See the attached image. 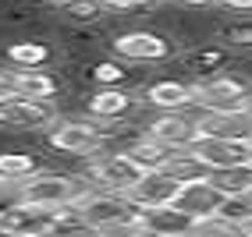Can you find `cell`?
<instances>
[{
  "instance_id": "ba28073f",
  "label": "cell",
  "mask_w": 252,
  "mask_h": 237,
  "mask_svg": "<svg viewBox=\"0 0 252 237\" xmlns=\"http://www.w3.org/2000/svg\"><path fill=\"white\" fill-rule=\"evenodd\" d=\"M46 142L57 152H64V156H93V152L107 145L103 134L96 131L93 117H86V121H61L57 128H50Z\"/></svg>"
},
{
  "instance_id": "8fae6325",
  "label": "cell",
  "mask_w": 252,
  "mask_h": 237,
  "mask_svg": "<svg viewBox=\"0 0 252 237\" xmlns=\"http://www.w3.org/2000/svg\"><path fill=\"white\" fill-rule=\"evenodd\" d=\"M220 202H224V191L210 181V174H203V177H189V181L178 188V195H174V206L185 209V212H192L195 219L213 216L217 209H220Z\"/></svg>"
},
{
  "instance_id": "5b68a950",
  "label": "cell",
  "mask_w": 252,
  "mask_h": 237,
  "mask_svg": "<svg viewBox=\"0 0 252 237\" xmlns=\"http://www.w3.org/2000/svg\"><path fill=\"white\" fill-rule=\"evenodd\" d=\"M189 152L199 159L203 170H224V166H234V163H245L252 159V142L245 138H227V134H206L199 131V138L189 145Z\"/></svg>"
},
{
  "instance_id": "ac0fdd59",
  "label": "cell",
  "mask_w": 252,
  "mask_h": 237,
  "mask_svg": "<svg viewBox=\"0 0 252 237\" xmlns=\"http://www.w3.org/2000/svg\"><path fill=\"white\" fill-rule=\"evenodd\" d=\"M14 81V92L18 96H32V99H57V78L46 75L43 67H18V71L11 75Z\"/></svg>"
},
{
  "instance_id": "7c38bea8",
  "label": "cell",
  "mask_w": 252,
  "mask_h": 237,
  "mask_svg": "<svg viewBox=\"0 0 252 237\" xmlns=\"http://www.w3.org/2000/svg\"><path fill=\"white\" fill-rule=\"evenodd\" d=\"M146 134L174 145V149H189L199 138V117H185L181 110H160V117H153L146 128Z\"/></svg>"
},
{
  "instance_id": "f546056e",
  "label": "cell",
  "mask_w": 252,
  "mask_h": 237,
  "mask_svg": "<svg viewBox=\"0 0 252 237\" xmlns=\"http://www.w3.org/2000/svg\"><path fill=\"white\" fill-rule=\"evenodd\" d=\"M249 121H252V106H249Z\"/></svg>"
},
{
  "instance_id": "d4e9b609",
  "label": "cell",
  "mask_w": 252,
  "mask_h": 237,
  "mask_svg": "<svg viewBox=\"0 0 252 237\" xmlns=\"http://www.w3.org/2000/svg\"><path fill=\"white\" fill-rule=\"evenodd\" d=\"M107 4V11H121V14H131V11H142V7H149L153 0H103Z\"/></svg>"
},
{
  "instance_id": "9a60e30c",
  "label": "cell",
  "mask_w": 252,
  "mask_h": 237,
  "mask_svg": "<svg viewBox=\"0 0 252 237\" xmlns=\"http://www.w3.org/2000/svg\"><path fill=\"white\" fill-rule=\"evenodd\" d=\"M227 64H231V53H227L224 43H206V46H195V50L185 53V71H189L195 81L220 75Z\"/></svg>"
},
{
  "instance_id": "277c9868",
  "label": "cell",
  "mask_w": 252,
  "mask_h": 237,
  "mask_svg": "<svg viewBox=\"0 0 252 237\" xmlns=\"http://www.w3.org/2000/svg\"><path fill=\"white\" fill-rule=\"evenodd\" d=\"M89 181H93V188H110V191H125L135 184L146 170L128 156V149H117V152H93L89 156Z\"/></svg>"
},
{
  "instance_id": "83f0119b",
  "label": "cell",
  "mask_w": 252,
  "mask_h": 237,
  "mask_svg": "<svg viewBox=\"0 0 252 237\" xmlns=\"http://www.w3.org/2000/svg\"><path fill=\"white\" fill-rule=\"evenodd\" d=\"M7 96H14V81H11V75H0V99H7Z\"/></svg>"
},
{
  "instance_id": "6da1fadb",
  "label": "cell",
  "mask_w": 252,
  "mask_h": 237,
  "mask_svg": "<svg viewBox=\"0 0 252 237\" xmlns=\"http://www.w3.org/2000/svg\"><path fill=\"white\" fill-rule=\"evenodd\" d=\"M78 212L86 219V227L93 230H139V206L131 202L125 191H110V188H89L78 202Z\"/></svg>"
},
{
  "instance_id": "2e32d148",
  "label": "cell",
  "mask_w": 252,
  "mask_h": 237,
  "mask_svg": "<svg viewBox=\"0 0 252 237\" xmlns=\"http://www.w3.org/2000/svg\"><path fill=\"white\" fill-rule=\"evenodd\" d=\"M195 99V85L189 81H153V85L146 89V103L153 110H189Z\"/></svg>"
},
{
  "instance_id": "5bb4252c",
  "label": "cell",
  "mask_w": 252,
  "mask_h": 237,
  "mask_svg": "<svg viewBox=\"0 0 252 237\" xmlns=\"http://www.w3.org/2000/svg\"><path fill=\"white\" fill-rule=\"evenodd\" d=\"M131 106H135V99L125 85H99L86 103L89 117H107V121H125Z\"/></svg>"
},
{
  "instance_id": "f1b7e54d",
  "label": "cell",
  "mask_w": 252,
  "mask_h": 237,
  "mask_svg": "<svg viewBox=\"0 0 252 237\" xmlns=\"http://www.w3.org/2000/svg\"><path fill=\"white\" fill-rule=\"evenodd\" d=\"M238 234H245V237H252V212L242 219V223H238Z\"/></svg>"
},
{
  "instance_id": "3957f363",
  "label": "cell",
  "mask_w": 252,
  "mask_h": 237,
  "mask_svg": "<svg viewBox=\"0 0 252 237\" xmlns=\"http://www.w3.org/2000/svg\"><path fill=\"white\" fill-rule=\"evenodd\" d=\"M89 188L78 177L68 174H29L18 181V202L22 206H39V209H57V206H71L86 195Z\"/></svg>"
},
{
  "instance_id": "8992f818",
  "label": "cell",
  "mask_w": 252,
  "mask_h": 237,
  "mask_svg": "<svg viewBox=\"0 0 252 237\" xmlns=\"http://www.w3.org/2000/svg\"><path fill=\"white\" fill-rule=\"evenodd\" d=\"M110 50L121 60H131V64H157V60H167L174 53V46L167 36L160 32H149V28H135V32H121Z\"/></svg>"
},
{
  "instance_id": "9c48e42d",
  "label": "cell",
  "mask_w": 252,
  "mask_h": 237,
  "mask_svg": "<svg viewBox=\"0 0 252 237\" xmlns=\"http://www.w3.org/2000/svg\"><path fill=\"white\" fill-rule=\"evenodd\" d=\"M181 177L171 170H146L135 184L128 188V198L135 202L139 209H153V206H171L178 188H181Z\"/></svg>"
},
{
  "instance_id": "4fadbf2b",
  "label": "cell",
  "mask_w": 252,
  "mask_h": 237,
  "mask_svg": "<svg viewBox=\"0 0 252 237\" xmlns=\"http://www.w3.org/2000/svg\"><path fill=\"white\" fill-rule=\"evenodd\" d=\"M139 227L142 234H160V237H174V234H192L195 230V216L171 206H153V209H139Z\"/></svg>"
},
{
  "instance_id": "7402d4cb",
  "label": "cell",
  "mask_w": 252,
  "mask_h": 237,
  "mask_svg": "<svg viewBox=\"0 0 252 237\" xmlns=\"http://www.w3.org/2000/svg\"><path fill=\"white\" fill-rule=\"evenodd\" d=\"M50 57V46H43V43H14L11 50H7V60L11 64H18V67H43Z\"/></svg>"
},
{
  "instance_id": "ffe728a7",
  "label": "cell",
  "mask_w": 252,
  "mask_h": 237,
  "mask_svg": "<svg viewBox=\"0 0 252 237\" xmlns=\"http://www.w3.org/2000/svg\"><path fill=\"white\" fill-rule=\"evenodd\" d=\"M213 32L227 50L231 46L234 50H252V14H238V18H231V22H220Z\"/></svg>"
},
{
  "instance_id": "484cf974",
  "label": "cell",
  "mask_w": 252,
  "mask_h": 237,
  "mask_svg": "<svg viewBox=\"0 0 252 237\" xmlns=\"http://www.w3.org/2000/svg\"><path fill=\"white\" fill-rule=\"evenodd\" d=\"M217 7H224L231 14H252V0H220Z\"/></svg>"
},
{
  "instance_id": "d6986e66",
  "label": "cell",
  "mask_w": 252,
  "mask_h": 237,
  "mask_svg": "<svg viewBox=\"0 0 252 237\" xmlns=\"http://www.w3.org/2000/svg\"><path fill=\"white\" fill-rule=\"evenodd\" d=\"M210 181L224 195H252V159L234 163V166H224V170H213Z\"/></svg>"
},
{
  "instance_id": "e0dca14e",
  "label": "cell",
  "mask_w": 252,
  "mask_h": 237,
  "mask_svg": "<svg viewBox=\"0 0 252 237\" xmlns=\"http://www.w3.org/2000/svg\"><path fill=\"white\" fill-rule=\"evenodd\" d=\"M178 152H181V149H174V145L153 138V134H142V138H135V142L128 145V156L135 159L142 170H167Z\"/></svg>"
},
{
  "instance_id": "603a6c76",
  "label": "cell",
  "mask_w": 252,
  "mask_h": 237,
  "mask_svg": "<svg viewBox=\"0 0 252 237\" xmlns=\"http://www.w3.org/2000/svg\"><path fill=\"white\" fill-rule=\"evenodd\" d=\"M61 11L68 14L71 22L93 25V22H99V18H103L107 4H103V0H61Z\"/></svg>"
},
{
  "instance_id": "52a82bcc",
  "label": "cell",
  "mask_w": 252,
  "mask_h": 237,
  "mask_svg": "<svg viewBox=\"0 0 252 237\" xmlns=\"http://www.w3.org/2000/svg\"><path fill=\"white\" fill-rule=\"evenodd\" d=\"M54 99H32V96H7V99H0V128H46V124H54Z\"/></svg>"
},
{
  "instance_id": "7a4b0ae2",
  "label": "cell",
  "mask_w": 252,
  "mask_h": 237,
  "mask_svg": "<svg viewBox=\"0 0 252 237\" xmlns=\"http://www.w3.org/2000/svg\"><path fill=\"white\" fill-rule=\"evenodd\" d=\"M192 106L203 113H242L252 106V81L245 75H234V71L203 78V81H195Z\"/></svg>"
},
{
  "instance_id": "44dd1931",
  "label": "cell",
  "mask_w": 252,
  "mask_h": 237,
  "mask_svg": "<svg viewBox=\"0 0 252 237\" xmlns=\"http://www.w3.org/2000/svg\"><path fill=\"white\" fill-rule=\"evenodd\" d=\"M36 170H39V163L32 159L29 152H0V177H4V181L18 184L22 177L36 174Z\"/></svg>"
},
{
  "instance_id": "cb8c5ba5",
  "label": "cell",
  "mask_w": 252,
  "mask_h": 237,
  "mask_svg": "<svg viewBox=\"0 0 252 237\" xmlns=\"http://www.w3.org/2000/svg\"><path fill=\"white\" fill-rule=\"evenodd\" d=\"M93 78L99 81V85H125L128 81V67L121 60H99L93 67Z\"/></svg>"
},
{
  "instance_id": "30bf717a",
  "label": "cell",
  "mask_w": 252,
  "mask_h": 237,
  "mask_svg": "<svg viewBox=\"0 0 252 237\" xmlns=\"http://www.w3.org/2000/svg\"><path fill=\"white\" fill-rule=\"evenodd\" d=\"M57 209H61V206H57ZM57 209H39V206H22V202H14L11 209L0 212V230H7V234H25V237L57 234Z\"/></svg>"
},
{
  "instance_id": "4316f807",
  "label": "cell",
  "mask_w": 252,
  "mask_h": 237,
  "mask_svg": "<svg viewBox=\"0 0 252 237\" xmlns=\"http://www.w3.org/2000/svg\"><path fill=\"white\" fill-rule=\"evenodd\" d=\"M174 4H185V7H195V11H203V7H217L220 0H174Z\"/></svg>"
}]
</instances>
